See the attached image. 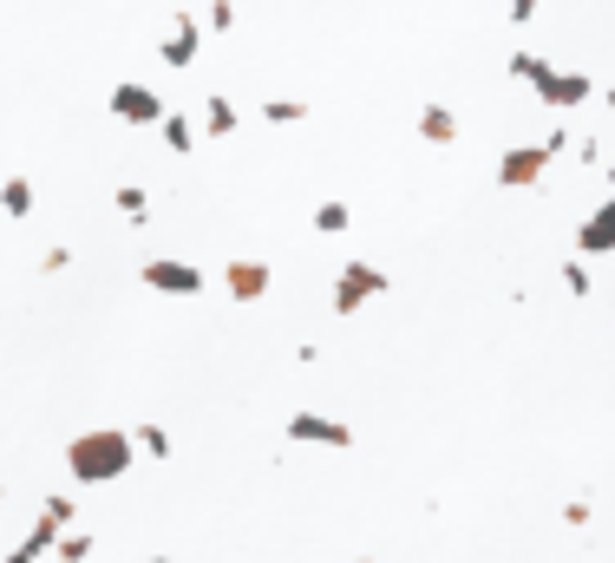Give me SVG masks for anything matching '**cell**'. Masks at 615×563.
<instances>
[{"label":"cell","instance_id":"obj_1","mask_svg":"<svg viewBox=\"0 0 615 563\" xmlns=\"http://www.w3.org/2000/svg\"><path fill=\"white\" fill-rule=\"evenodd\" d=\"M131 459H138V439H131V433H118V426L79 433V439L66 446V472H72V485H85V492L118 485V479L131 472Z\"/></svg>","mask_w":615,"mask_h":563},{"label":"cell","instance_id":"obj_2","mask_svg":"<svg viewBox=\"0 0 615 563\" xmlns=\"http://www.w3.org/2000/svg\"><path fill=\"white\" fill-rule=\"evenodd\" d=\"M551 157H557L551 138H544V144H511V151L498 157V184H505V190H531V184H544Z\"/></svg>","mask_w":615,"mask_h":563},{"label":"cell","instance_id":"obj_3","mask_svg":"<svg viewBox=\"0 0 615 563\" xmlns=\"http://www.w3.org/2000/svg\"><path fill=\"white\" fill-rule=\"evenodd\" d=\"M374 295H387V269H374V262H347L341 269V282H334V315L347 321V315H360V302H374Z\"/></svg>","mask_w":615,"mask_h":563},{"label":"cell","instance_id":"obj_4","mask_svg":"<svg viewBox=\"0 0 615 563\" xmlns=\"http://www.w3.org/2000/svg\"><path fill=\"white\" fill-rule=\"evenodd\" d=\"M144 282H151V295H203V269L197 262H184V256H151L144 262Z\"/></svg>","mask_w":615,"mask_h":563},{"label":"cell","instance_id":"obj_5","mask_svg":"<svg viewBox=\"0 0 615 563\" xmlns=\"http://www.w3.org/2000/svg\"><path fill=\"white\" fill-rule=\"evenodd\" d=\"M551 112H577V105H590L596 98V79H583V72H557V66H544V79L531 85Z\"/></svg>","mask_w":615,"mask_h":563},{"label":"cell","instance_id":"obj_6","mask_svg":"<svg viewBox=\"0 0 615 563\" xmlns=\"http://www.w3.org/2000/svg\"><path fill=\"white\" fill-rule=\"evenodd\" d=\"M170 105L151 92V85H138V79H125V85H111V118H125V125H157Z\"/></svg>","mask_w":615,"mask_h":563},{"label":"cell","instance_id":"obj_7","mask_svg":"<svg viewBox=\"0 0 615 563\" xmlns=\"http://www.w3.org/2000/svg\"><path fill=\"white\" fill-rule=\"evenodd\" d=\"M288 439H301V446H354V426L347 420H334V413H295L288 420Z\"/></svg>","mask_w":615,"mask_h":563},{"label":"cell","instance_id":"obj_8","mask_svg":"<svg viewBox=\"0 0 615 563\" xmlns=\"http://www.w3.org/2000/svg\"><path fill=\"white\" fill-rule=\"evenodd\" d=\"M577 256H615V190L583 216V230H577Z\"/></svg>","mask_w":615,"mask_h":563},{"label":"cell","instance_id":"obj_9","mask_svg":"<svg viewBox=\"0 0 615 563\" xmlns=\"http://www.w3.org/2000/svg\"><path fill=\"white\" fill-rule=\"evenodd\" d=\"M197 46H203V20H197V13H177L157 52H164V66H190V59H197Z\"/></svg>","mask_w":615,"mask_h":563},{"label":"cell","instance_id":"obj_10","mask_svg":"<svg viewBox=\"0 0 615 563\" xmlns=\"http://www.w3.org/2000/svg\"><path fill=\"white\" fill-rule=\"evenodd\" d=\"M223 289H229V302H262V295H269V262L236 256V262L223 269Z\"/></svg>","mask_w":615,"mask_h":563},{"label":"cell","instance_id":"obj_11","mask_svg":"<svg viewBox=\"0 0 615 563\" xmlns=\"http://www.w3.org/2000/svg\"><path fill=\"white\" fill-rule=\"evenodd\" d=\"M157 138H164V151H170V157H190V151H197V125H190V118H177V112H164V118H157Z\"/></svg>","mask_w":615,"mask_h":563},{"label":"cell","instance_id":"obj_12","mask_svg":"<svg viewBox=\"0 0 615 563\" xmlns=\"http://www.w3.org/2000/svg\"><path fill=\"white\" fill-rule=\"evenodd\" d=\"M229 131H236V105L223 92H210L203 98V138H229Z\"/></svg>","mask_w":615,"mask_h":563},{"label":"cell","instance_id":"obj_13","mask_svg":"<svg viewBox=\"0 0 615 563\" xmlns=\"http://www.w3.org/2000/svg\"><path fill=\"white\" fill-rule=\"evenodd\" d=\"M419 138H426V144H452V138H459V118H452L446 105H426V112H419Z\"/></svg>","mask_w":615,"mask_h":563},{"label":"cell","instance_id":"obj_14","mask_svg":"<svg viewBox=\"0 0 615 563\" xmlns=\"http://www.w3.org/2000/svg\"><path fill=\"white\" fill-rule=\"evenodd\" d=\"M111 203H118V216H125L131 230H144V216H151V190H144V184H118Z\"/></svg>","mask_w":615,"mask_h":563},{"label":"cell","instance_id":"obj_15","mask_svg":"<svg viewBox=\"0 0 615 563\" xmlns=\"http://www.w3.org/2000/svg\"><path fill=\"white\" fill-rule=\"evenodd\" d=\"M59 531H66V525H52V518L39 512V518H33V531L20 538V551H33V558L46 563V558H52V544H59Z\"/></svg>","mask_w":615,"mask_h":563},{"label":"cell","instance_id":"obj_16","mask_svg":"<svg viewBox=\"0 0 615 563\" xmlns=\"http://www.w3.org/2000/svg\"><path fill=\"white\" fill-rule=\"evenodd\" d=\"M92 544H98L92 531H72V525H66V531H59V544H52V558H59V563H85V558H92Z\"/></svg>","mask_w":615,"mask_h":563},{"label":"cell","instance_id":"obj_17","mask_svg":"<svg viewBox=\"0 0 615 563\" xmlns=\"http://www.w3.org/2000/svg\"><path fill=\"white\" fill-rule=\"evenodd\" d=\"M0 210H7V216H33V184H26V177H7V184H0Z\"/></svg>","mask_w":615,"mask_h":563},{"label":"cell","instance_id":"obj_18","mask_svg":"<svg viewBox=\"0 0 615 563\" xmlns=\"http://www.w3.org/2000/svg\"><path fill=\"white\" fill-rule=\"evenodd\" d=\"M354 223V210L347 203H315V236H341Z\"/></svg>","mask_w":615,"mask_h":563},{"label":"cell","instance_id":"obj_19","mask_svg":"<svg viewBox=\"0 0 615 563\" xmlns=\"http://www.w3.org/2000/svg\"><path fill=\"white\" fill-rule=\"evenodd\" d=\"M262 118H269V125H301V118H308V105H301V98H269V105H262Z\"/></svg>","mask_w":615,"mask_h":563},{"label":"cell","instance_id":"obj_20","mask_svg":"<svg viewBox=\"0 0 615 563\" xmlns=\"http://www.w3.org/2000/svg\"><path fill=\"white\" fill-rule=\"evenodd\" d=\"M131 439H138V453H151V459H170V433H164V426H151V420H144Z\"/></svg>","mask_w":615,"mask_h":563},{"label":"cell","instance_id":"obj_21","mask_svg":"<svg viewBox=\"0 0 615 563\" xmlns=\"http://www.w3.org/2000/svg\"><path fill=\"white\" fill-rule=\"evenodd\" d=\"M544 66H551V59H537V52H511V72H518L524 85H537V79H544Z\"/></svg>","mask_w":615,"mask_h":563},{"label":"cell","instance_id":"obj_22","mask_svg":"<svg viewBox=\"0 0 615 563\" xmlns=\"http://www.w3.org/2000/svg\"><path fill=\"white\" fill-rule=\"evenodd\" d=\"M564 289H570V295H590V256L564 262Z\"/></svg>","mask_w":615,"mask_h":563},{"label":"cell","instance_id":"obj_23","mask_svg":"<svg viewBox=\"0 0 615 563\" xmlns=\"http://www.w3.org/2000/svg\"><path fill=\"white\" fill-rule=\"evenodd\" d=\"M39 512H46L52 525H72V518H79V505H72V492H52V499H46Z\"/></svg>","mask_w":615,"mask_h":563},{"label":"cell","instance_id":"obj_24","mask_svg":"<svg viewBox=\"0 0 615 563\" xmlns=\"http://www.w3.org/2000/svg\"><path fill=\"white\" fill-rule=\"evenodd\" d=\"M203 26H210V33H229V26H236V7H229V0H210V20H203Z\"/></svg>","mask_w":615,"mask_h":563},{"label":"cell","instance_id":"obj_25","mask_svg":"<svg viewBox=\"0 0 615 563\" xmlns=\"http://www.w3.org/2000/svg\"><path fill=\"white\" fill-rule=\"evenodd\" d=\"M537 7H544V0H505V13H511V26H531V20H537Z\"/></svg>","mask_w":615,"mask_h":563},{"label":"cell","instance_id":"obj_26","mask_svg":"<svg viewBox=\"0 0 615 563\" xmlns=\"http://www.w3.org/2000/svg\"><path fill=\"white\" fill-rule=\"evenodd\" d=\"M564 525L583 531V525H590V499H570V505H564Z\"/></svg>","mask_w":615,"mask_h":563},{"label":"cell","instance_id":"obj_27","mask_svg":"<svg viewBox=\"0 0 615 563\" xmlns=\"http://www.w3.org/2000/svg\"><path fill=\"white\" fill-rule=\"evenodd\" d=\"M39 269H46V275H59V269H72V249H46V256H39Z\"/></svg>","mask_w":615,"mask_h":563},{"label":"cell","instance_id":"obj_28","mask_svg":"<svg viewBox=\"0 0 615 563\" xmlns=\"http://www.w3.org/2000/svg\"><path fill=\"white\" fill-rule=\"evenodd\" d=\"M0 563H39V558H33V551H7Z\"/></svg>","mask_w":615,"mask_h":563},{"label":"cell","instance_id":"obj_29","mask_svg":"<svg viewBox=\"0 0 615 563\" xmlns=\"http://www.w3.org/2000/svg\"><path fill=\"white\" fill-rule=\"evenodd\" d=\"M596 98H603V105H610V118H615V85H603V92H596Z\"/></svg>","mask_w":615,"mask_h":563},{"label":"cell","instance_id":"obj_30","mask_svg":"<svg viewBox=\"0 0 615 563\" xmlns=\"http://www.w3.org/2000/svg\"><path fill=\"white\" fill-rule=\"evenodd\" d=\"M347 563H374V558H347Z\"/></svg>","mask_w":615,"mask_h":563},{"label":"cell","instance_id":"obj_31","mask_svg":"<svg viewBox=\"0 0 615 563\" xmlns=\"http://www.w3.org/2000/svg\"><path fill=\"white\" fill-rule=\"evenodd\" d=\"M151 563H177V558H151Z\"/></svg>","mask_w":615,"mask_h":563},{"label":"cell","instance_id":"obj_32","mask_svg":"<svg viewBox=\"0 0 615 563\" xmlns=\"http://www.w3.org/2000/svg\"><path fill=\"white\" fill-rule=\"evenodd\" d=\"M0 505H7V485H0Z\"/></svg>","mask_w":615,"mask_h":563},{"label":"cell","instance_id":"obj_33","mask_svg":"<svg viewBox=\"0 0 615 563\" xmlns=\"http://www.w3.org/2000/svg\"><path fill=\"white\" fill-rule=\"evenodd\" d=\"M610 184H615V164H610Z\"/></svg>","mask_w":615,"mask_h":563},{"label":"cell","instance_id":"obj_34","mask_svg":"<svg viewBox=\"0 0 615 563\" xmlns=\"http://www.w3.org/2000/svg\"><path fill=\"white\" fill-rule=\"evenodd\" d=\"M610 308H615V295H610Z\"/></svg>","mask_w":615,"mask_h":563}]
</instances>
